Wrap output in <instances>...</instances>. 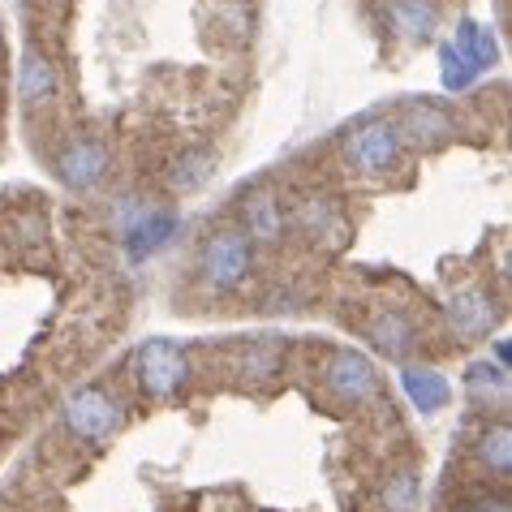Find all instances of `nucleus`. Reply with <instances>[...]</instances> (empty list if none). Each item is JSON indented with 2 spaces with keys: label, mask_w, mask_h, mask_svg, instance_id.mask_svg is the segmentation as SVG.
<instances>
[{
  "label": "nucleus",
  "mask_w": 512,
  "mask_h": 512,
  "mask_svg": "<svg viewBox=\"0 0 512 512\" xmlns=\"http://www.w3.org/2000/svg\"><path fill=\"white\" fill-rule=\"evenodd\" d=\"M401 388L405 396L414 401V409H422V414H435V409H444L448 405V379L439 375V371H418V366H409V371L401 375Z\"/></svg>",
  "instance_id": "13"
},
{
  "label": "nucleus",
  "mask_w": 512,
  "mask_h": 512,
  "mask_svg": "<svg viewBox=\"0 0 512 512\" xmlns=\"http://www.w3.org/2000/svg\"><path fill=\"white\" fill-rule=\"evenodd\" d=\"M465 512H512V508H508V500H491V495H487V500H474Z\"/></svg>",
  "instance_id": "23"
},
{
  "label": "nucleus",
  "mask_w": 512,
  "mask_h": 512,
  "mask_svg": "<svg viewBox=\"0 0 512 512\" xmlns=\"http://www.w3.org/2000/svg\"><path fill=\"white\" fill-rule=\"evenodd\" d=\"M448 319L457 327V336H487L495 323H500V306H495V297L487 289H465L448 302Z\"/></svg>",
  "instance_id": "9"
},
{
  "label": "nucleus",
  "mask_w": 512,
  "mask_h": 512,
  "mask_svg": "<svg viewBox=\"0 0 512 512\" xmlns=\"http://www.w3.org/2000/svg\"><path fill=\"white\" fill-rule=\"evenodd\" d=\"M134 375L147 396H173L190 375V362L177 340H147L134 353Z\"/></svg>",
  "instance_id": "4"
},
{
  "label": "nucleus",
  "mask_w": 512,
  "mask_h": 512,
  "mask_svg": "<svg viewBox=\"0 0 512 512\" xmlns=\"http://www.w3.org/2000/svg\"><path fill=\"white\" fill-rule=\"evenodd\" d=\"M56 168H61V181H65V186L91 190V186H99V181H104V173H108V147H104V142H95V138H82V142H74V147L61 151Z\"/></svg>",
  "instance_id": "7"
},
{
  "label": "nucleus",
  "mask_w": 512,
  "mask_h": 512,
  "mask_svg": "<svg viewBox=\"0 0 512 512\" xmlns=\"http://www.w3.org/2000/svg\"><path fill=\"white\" fill-rule=\"evenodd\" d=\"M65 422H69V431H74L82 444H108L112 435L121 431V405H117V396L104 392V388H95V383H87V388H78V392H69V401H65Z\"/></svg>",
  "instance_id": "2"
},
{
  "label": "nucleus",
  "mask_w": 512,
  "mask_h": 512,
  "mask_svg": "<svg viewBox=\"0 0 512 512\" xmlns=\"http://www.w3.org/2000/svg\"><path fill=\"white\" fill-rule=\"evenodd\" d=\"M388 18H392V26L401 35L426 39V35L435 31V22H439V9H435V0H392Z\"/></svg>",
  "instance_id": "14"
},
{
  "label": "nucleus",
  "mask_w": 512,
  "mask_h": 512,
  "mask_svg": "<svg viewBox=\"0 0 512 512\" xmlns=\"http://www.w3.org/2000/svg\"><path fill=\"white\" fill-rule=\"evenodd\" d=\"M250 263H254V250H250V237L241 229H220L203 241V259H198V272L211 289H237L241 280L250 276Z\"/></svg>",
  "instance_id": "3"
},
{
  "label": "nucleus",
  "mask_w": 512,
  "mask_h": 512,
  "mask_svg": "<svg viewBox=\"0 0 512 512\" xmlns=\"http://www.w3.org/2000/svg\"><path fill=\"white\" fill-rule=\"evenodd\" d=\"M396 134H401V142L409 138V142H418V147H439V142H448L457 134V125H452V117L444 108L414 99V104H405L401 121H396Z\"/></svg>",
  "instance_id": "8"
},
{
  "label": "nucleus",
  "mask_w": 512,
  "mask_h": 512,
  "mask_svg": "<svg viewBox=\"0 0 512 512\" xmlns=\"http://www.w3.org/2000/svg\"><path fill=\"white\" fill-rule=\"evenodd\" d=\"M383 508L388 512H418V478L414 474H392L383 487Z\"/></svg>",
  "instance_id": "20"
},
{
  "label": "nucleus",
  "mask_w": 512,
  "mask_h": 512,
  "mask_svg": "<svg viewBox=\"0 0 512 512\" xmlns=\"http://www.w3.org/2000/svg\"><path fill=\"white\" fill-rule=\"evenodd\" d=\"M297 216H302V224H306V233L310 237H327V241H340V233H345V224H340V216L332 211V203L327 198H306L302 207H297Z\"/></svg>",
  "instance_id": "16"
},
{
  "label": "nucleus",
  "mask_w": 512,
  "mask_h": 512,
  "mask_svg": "<svg viewBox=\"0 0 512 512\" xmlns=\"http://www.w3.org/2000/svg\"><path fill=\"white\" fill-rule=\"evenodd\" d=\"M345 160L349 168H358L366 177H379L396 168L401 160V134H396V121H366L345 138Z\"/></svg>",
  "instance_id": "5"
},
{
  "label": "nucleus",
  "mask_w": 512,
  "mask_h": 512,
  "mask_svg": "<svg viewBox=\"0 0 512 512\" xmlns=\"http://www.w3.org/2000/svg\"><path fill=\"white\" fill-rule=\"evenodd\" d=\"M465 388L482 396V401H491V396H504L508 392V371L504 366H495V362H474L465 371Z\"/></svg>",
  "instance_id": "18"
},
{
  "label": "nucleus",
  "mask_w": 512,
  "mask_h": 512,
  "mask_svg": "<svg viewBox=\"0 0 512 512\" xmlns=\"http://www.w3.org/2000/svg\"><path fill=\"white\" fill-rule=\"evenodd\" d=\"M112 224H117L130 259H151V254L164 250L177 233L173 211L155 207V203H147V198H121V203L112 207Z\"/></svg>",
  "instance_id": "1"
},
{
  "label": "nucleus",
  "mask_w": 512,
  "mask_h": 512,
  "mask_svg": "<svg viewBox=\"0 0 512 512\" xmlns=\"http://www.w3.org/2000/svg\"><path fill=\"white\" fill-rule=\"evenodd\" d=\"M371 340L388 353V358H405V353L418 345V332L401 310H379V315L371 319Z\"/></svg>",
  "instance_id": "12"
},
{
  "label": "nucleus",
  "mask_w": 512,
  "mask_h": 512,
  "mask_svg": "<svg viewBox=\"0 0 512 512\" xmlns=\"http://www.w3.org/2000/svg\"><path fill=\"white\" fill-rule=\"evenodd\" d=\"M272 371H276V353L263 349V345H254L246 353V375H272Z\"/></svg>",
  "instance_id": "22"
},
{
  "label": "nucleus",
  "mask_w": 512,
  "mask_h": 512,
  "mask_svg": "<svg viewBox=\"0 0 512 512\" xmlns=\"http://www.w3.org/2000/svg\"><path fill=\"white\" fill-rule=\"evenodd\" d=\"M327 388H332L340 401L358 405L375 392V366L366 362L362 353L340 349V353H332V362H327Z\"/></svg>",
  "instance_id": "6"
},
{
  "label": "nucleus",
  "mask_w": 512,
  "mask_h": 512,
  "mask_svg": "<svg viewBox=\"0 0 512 512\" xmlns=\"http://www.w3.org/2000/svg\"><path fill=\"white\" fill-rule=\"evenodd\" d=\"M56 65L48 61L39 48H31L22 56V69H18V95H22V104L26 108H44V104H52L56 99Z\"/></svg>",
  "instance_id": "11"
},
{
  "label": "nucleus",
  "mask_w": 512,
  "mask_h": 512,
  "mask_svg": "<svg viewBox=\"0 0 512 512\" xmlns=\"http://www.w3.org/2000/svg\"><path fill=\"white\" fill-rule=\"evenodd\" d=\"M241 220H246V237L254 241H267V246H276L284 241V229H289V216H284V203L276 194H250L246 203H241Z\"/></svg>",
  "instance_id": "10"
},
{
  "label": "nucleus",
  "mask_w": 512,
  "mask_h": 512,
  "mask_svg": "<svg viewBox=\"0 0 512 512\" xmlns=\"http://www.w3.org/2000/svg\"><path fill=\"white\" fill-rule=\"evenodd\" d=\"M478 461L487 465L491 474H500V478L512 474V431H508V426H491V431H482Z\"/></svg>",
  "instance_id": "15"
},
{
  "label": "nucleus",
  "mask_w": 512,
  "mask_h": 512,
  "mask_svg": "<svg viewBox=\"0 0 512 512\" xmlns=\"http://www.w3.org/2000/svg\"><path fill=\"white\" fill-rule=\"evenodd\" d=\"M211 168H216V160H211V151H186L181 160L173 164V173H168V181H173V190L190 194L198 186H207Z\"/></svg>",
  "instance_id": "17"
},
{
  "label": "nucleus",
  "mask_w": 512,
  "mask_h": 512,
  "mask_svg": "<svg viewBox=\"0 0 512 512\" xmlns=\"http://www.w3.org/2000/svg\"><path fill=\"white\" fill-rule=\"evenodd\" d=\"M457 52H461L474 69L495 65V39H491V31H482V26H474V22H465V31H461V39H457Z\"/></svg>",
  "instance_id": "19"
},
{
  "label": "nucleus",
  "mask_w": 512,
  "mask_h": 512,
  "mask_svg": "<svg viewBox=\"0 0 512 512\" xmlns=\"http://www.w3.org/2000/svg\"><path fill=\"white\" fill-rule=\"evenodd\" d=\"M474 74H478V69L469 65L457 48H444V82H448V87H465Z\"/></svg>",
  "instance_id": "21"
}]
</instances>
